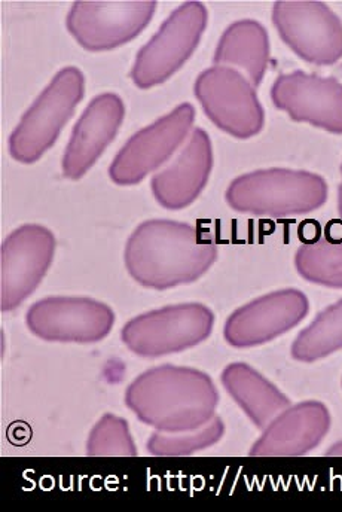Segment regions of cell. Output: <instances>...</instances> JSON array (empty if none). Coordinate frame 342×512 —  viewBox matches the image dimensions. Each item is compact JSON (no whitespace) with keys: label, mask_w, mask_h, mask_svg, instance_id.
I'll list each match as a JSON object with an SVG mask.
<instances>
[{"label":"cell","mask_w":342,"mask_h":512,"mask_svg":"<svg viewBox=\"0 0 342 512\" xmlns=\"http://www.w3.org/2000/svg\"><path fill=\"white\" fill-rule=\"evenodd\" d=\"M215 313L203 304H177L128 320L122 343L142 358H161L198 346L212 334Z\"/></svg>","instance_id":"5b68a950"},{"label":"cell","mask_w":342,"mask_h":512,"mask_svg":"<svg viewBox=\"0 0 342 512\" xmlns=\"http://www.w3.org/2000/svg\"><path fill=\"white\" fill-rule=\"evenodd\" d=\"M308 312V298L298 289L264 295L229 316L225 323V340L237 349L261 346L295 328Z\"/></svg>","instance_id":"4fadbf2b"},{"label":"cell","mask_w":342,"mask_h":512,"mask_svg":"<svg viewBox=\"0 0 342 512\" xmlns=\"http://www.w3.org/2000/svg\"><path fill=\"white\" fill-rule=\"evenodd\" d=\"M209 21L201 2L182 3L171 12L151 41L139 51L131 69V79L142 90L163 84L191 59L200 45Z\"/></svg>","instance_id":"8992f818"},{"label":"cell","mask_w":342,"mask_h":512,"mask_svg":"<svg viewBox=\"0 0 342 512\" xmlns=\"http://www.w3.org/2000/svg\"><path fill=\"white\" fill-rule=\"evenodd\" d=\"M342 349V300L323 310L292 344V358L305 364Z\"/></svg>","instance_id":"ffe728a7"},{"label":"cell","mask_w":342,"mask_h":512,"mask_svg":"<svg viewBox=\"0 0 342 512\" xmlns=\"http://www.w3.org/2000/svg\"><path fill=\"white\" fill-rule=\"evenodd\" d=\"M331 414L322 402L307 401L286 408L250 450L253 457H299L319 446L329 429Z\"/></svg>","instance_id":"2e32d148"},{"label":"cell","mask_w":342,"mask_h":512,"mask_svg":"<svg viewBox=\"0 0 342 512\" xmlns=\"http://www.w3.org/2000/svg\"><path fill=\"white\" fill-rule=\"evenodd\" d=\"M273 21L283 42L305 62L329 66L342 59V21L326 3L279 0Z\"/></svg>","instance_id":"9c48e42d"},{"label":"cell","mask_w":342,"mask_h":512,"mask_svg":"<svg viewBox=\"0 0 342 512\" xmlns=\"http://www.w3.org/2000/svg\"><path fill=\"white\" fill-rule=\"evenodd\" d=\"M212 170V140L203 128H195L176 160L152 178L155 200L169 210L185 209L200 197Z\"/></svg>","instance_id":"e0dca14e"},{"label":"cell","mask_w":342,"mask_h":512,"mask_svg":"<svg viewBox=\"0 0 342 512\" xmlns=\"http://www.w3.org/2000/svg\"><path fill=\"white\" fill-rule=\"evenodd\" d=\"M225 425L221 417L215 416L209 423L185 432H154L148 440V451L158 457L192 456L198 451L215 446L224 438Z\"/></svg>","instance_id":"7402d4cb"},{"label":"cell","mask_w":342,"mask_h":512,"mask_svg":"<svg viewBox=\"0 0 342 512\" xmlns=\"http://www.w3.org/2000/svg\"><path fill=\"white\" fill-rule=\"evenodd\" d=\"M157 5L152 0H78L67 15V30L85 50L93 53L115 50L133 41L148 27Z\"/></svg>","instance_id":"ba28073f"},{"label":"cell","mask_w":342,"mask_h":512,"mask_svg":"<svg viewBox=\"0 0 342 512\" xmlns=\"http://www.w3.org/2000/svg\"><path fill=\"white\" fill-rule=\"evenodd\" d=\"M87 454L93 457H134L136 444L131 437L127 420L115 414H105L90 432Z\"/></svg>","instance_id":"603a6c76"},{"label":"cell","mask_w":342,"mask_h":512,"mask_svg":"<svg viewBox=\"0 0 342 512\" xmlns=\"http://www.w3.org/2000/svg\"><path fill=\"white\" fill-rule=\"evenodd\" d=\"M195 120L191 103H182L166 117L142 128L130 137L116 154L109 176L116 185L140 184L149 173L167 163L180 148Z\"/></svg>","instance_id":"30bf717a"},{"label":"cell","mask_w":342,"mask_h":512,"mask_svg":"<svg viewBox=\"0 0 342 512\" xmlns=\"http://www.w3.org/2000/svg\"><path fill=\"white\" fill-rule=\"evenodd\" d=\"M218 258L216 243L194 225L167 219L143 222L125 245L130 276L145 288L164 291L200 279Z\"/></svg>","instance_id":"6da1fadb"},{"label":"cell","mask_w":342,"mask_h":512,"mask_svg":"<svg viewBox=\"0 0 342 512\" xmlns=\"http://www.w3.org/2000/svg\"><path fill=\"white\" fill-rule=\"evenodd\" d=\"M271 99L298 123L342 134V84L338 79L295 70L276 79Z\"/></svg>","instance_id":"5bb4252c"},{"label":"cell","mask_w":342,"mask_h":512,"mask_svg":"<svg viewBox=\"0 0 342 512\" xmlns=\"http://www.w3.org/2000/svg\"><path fill=\"white\" fill-rule=\"evenodd\" d=\"M194 93L207 118L229 136L250 139L264 127V108L256 88L232 67L204 70L195 81Z\"/></svg>","instance_id":"52a82bcc"},{"label":"cell","mask_w":342,"mask_h":512,"mask_svg":"<svg viewBox=\"0 0 342 512\" xmlns=\"http://www.w3.org/2000/svg\"><path fill=\"white\" fill-rule=\"evenodd\" d=\"M219 392L203 371L161 365L140 374L125 390V405L160 432L194 431L215 417Z\"/></svg>","instance_id":"7a4b0ae2"},{"label":"cell","mask_w":342,"mask_h":512,"mask_svg":"<svg viewBox=\"0 0 342 512\" xmlns=\"http://www.w3.org/2000/svg\"><path fill=\"white\" fill-rule=\"evenodd\" d=\"M326 456L342 457V441L341 443L335 444L331 450L326 451Z\"/></svg>","instance_id":"cb8c5ba5"},{"label":"cell","mask_w":342,"mask_h":512,"mask_svg":"<svg viewBox=\"0 0 342 512\" xmlns=\"http://www.w3.org/2000/svg\"><path fill=\"white\" fill-rule=\"evenodd\" d=\"M27 328L51 343H99L114 328L115 313L108 304L87 297H50L30 307Z\"/></svg>","instance_id":"7c38bea8"},{"label":"cell","mask_w":342,"mask_h":512,"mask_svg":"<svg viewBox=\"0 0 342 512\" xmlns=\"http://www.w3.org/2000/svg\"><path fill=\"white\" fill-rule=\"evenodd\" d=\"M57 242L42 225L27 224L12 231L0 249V303L12 312L38 288L53 264Z\"/></svg>","instance_id":"8fae6325"},{"label":"cell","mask_w":342,"mask_h":512,"mask_svg":"<svg viewBox=\"0 0 342 512\" xmlns=\"http://www.w3.org/2000/svg\"><path fill=\"white\" fill-rule=\"evenodd\" d=\"M216 66L232 67L258 88L270 62V38L267 29L255 20L231 24L219 39L215 51Z\"/></svg>","instance_id":"d6986e66"},{"label":"cell","mask_w":342,"mask_h":512,"mask_svg":"<svg viewBox=\"0 0 342 512\" xmlns=\"http://www.w3.org/2000/svg\"><path fill=\"white\" fill-rule=\"evenodd\" d=\"M84 93V73L73 66L61 69L9 136L11 157L18 163H36L56 143Z\"/></svg>","instance_id":"277c9868"},{"label":"cell","mask_w":342,"mask_h":512,"mask_svg":"<svg viewBox=\"0 0 342 512\" xmlns=\"http://www.w3.org/2000/svg\"><path fill=\"white\" fill-rule=\"evenodd\" d=\"M125 117L121 97L105 93L91 100L79 118L63 155V175L78 181L102 157L118 134Z\"/></svg>","instance_id":"9a60e30c"},{"label":"cell","mask_w":342,"mask_h":512,"mask_svg":"<svg viewBox=\"0 0 342 512\" xmlns=\"http://www.w3.org/2000/svg\"><path fill=\"white\" fill-rule=\"evenodd\" d=\"M338 210H340V216L342 218V184L340 191H338Z\"/></svg>","instance_id":"d4e9b609"},{"label":"cell","mask_w":342,"mask_h":512,"mask_svg":"<svg viewBox=\"0 0 342 512\" xmlns=\"http://www.w3.org/2000/svg\"><path fill=\"white\" fill-rule=\"evenodd\" d=\"M225 198L235 212L289 218L320 209L328 198V185L304 170H256L234 179Z\"/></svg>","instance_id":"3957f363"},{"label":"cell","mask_w":342,"mask_h":512,"mask_svg":"<svg viewBox=\"0 0 342 512\" xmlns=\"http://www.w3.org/2000/svg\"><path fill=\"white\" fill-rule=\"evenodd\" d=\"M222 383L256 428H267L282 411L290 407L285 393L243 362L228 365L222 373Z\"/></svg>","instance_id":"ac0fdd59"},{"label":"cell","mask_w":342,"mask_h":512,"mask_svg":"<svg viewBox=\"0 0 342 512\" xmlns=\"http://www.w3.org/2000/svg\"><path fill=\"white\" fill-rule=\"evenodd\" d=\"M295 265L308 282L342 289V239L305 243L296 252Z\"/></svg>","instance_id":"44dd1931"}]
</instances>
